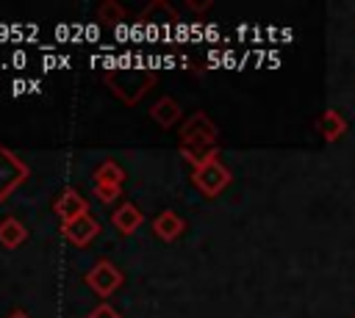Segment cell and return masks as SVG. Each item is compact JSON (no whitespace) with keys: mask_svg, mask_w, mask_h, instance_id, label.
<instances>
[{"mask_svg":"<svg viewBox=\"0 0 355 318\" xmlns=\"http://www.w3.org/2000/svg\"><path fill=\"white\" fill-rule=\"evenodd\" d=\"M180 138H183V155H186V160L194 169L202 166V163H208L211 158H219V149H216V124L202 111H197L183 124Z\"/></svg>","mask_w":355,"mask_h":318,"instance_id":"6da1fadb","label":"cell"},{"mask_svg":"<svg viewBox=\"0 0 355 318\" xmlns=\"http://www.w3.org/2000/svg\"><path fill=\"white\" fill-rule=\"evenodd\" d=\"M230 171H227V166L219 160V158H211L208 163H202V166H197L194 169V185L205 194V196H219L227 185H230Z\"/></svg>","mask_w":355,"mask_h":318,"instance_id":"7a4b0ae2","label":"cell"},{"mask_svg":"<svg viewBox=\"0 0 355 318\" xmlns=\"http://www.w3.org/2000/svg\"><path fill=\"white\" fill-rule=\"evenodd\" d=\"M28 177V166L6 147H0V202H6V196L19 185L25 183Z\"/></svg>","mask_w":355,"mask_h":318,"instance_id":"3957f363","label":"cell"},{"mask_svg":"<svg viewBox=\"0 0 355 318\" xmlns=\"http://www.w3.org/2000/svg\"><path fill=\"white\" fill-rule=\"evenodd\" d=\"M122 271L111 263V260H97L94 268L86 274V285L97 293V296H111L119 285H122Z\"/></svg>","mask_w":355,"mask_h":318,"instance_id":"277c9868","label":"cell"},{"mask_svg":"<svg viewBox=\"0 0 355 318\" xmlns=\"http://www.w3.org/2000/svg\"><path fill=\"white\" fill-rule=\"evenodd\" d=\"M61 232H64V238H67L69 243L86 246V243L100 232V221H97L92 213H86V216H80V218H75V221H64V224H61Z\"/></svg>","mask_w":355,"mask_h":318,"instance_id":"5b68a950","label":"cell"},{"mask_svg":"<svg viewBox=\"0 0 355 318\" xmlns=\"http://www.w3.org/2000/svg\"><path fill=\"white\" fill-rule=\"evenodd\" d=\"M53 210L61 216V221H75V218H80V216L89 213V202H86L75 188H67V191L55 199Z\"/></svg>","mask_w":355,"mask_h":318,"instance_id":"8992f818","label":"cell"},{"mask_svg":"<svg viewBox=\"0 0 355 318\" xmlns=\"http://www.w3.org/2000/svg\"><path fill=\"white\" fill-rule=\"evenodd\" d=\"M316 127H319V135H322V141H324V144H336V141H338V138H344V135H347V130H349L347 119H344L336 108H327V111L319 116Z\"/></svg>","mask_w":355,"mask_h":318,"instance_id":"52a82bcc","label":"cell"},{"mask_svg":"<svg viewBox=\"0 0 355 318\" xmlns=\"http://www.w3.org/2000/svg\"><path fill=\"white\" fill-rule=\"evenodd\" d=\"M183 230H186V221H183L175 210H164V213H158L155 221H153V232H155L161 241H175L178 235H183Z\"/></svg>","mask_w":355,"mask_h":318,"instance_id":"ba28073f","label":"cell"},{"mask_svg":"<svg viewBox=\"0 0 355 318\" xmlns=\"http://www.w3.org/2000/svg\"><path fill=\"white\" fill-rule=\"evenodd\" d=\"M141 221H144V216H141V210H139L133 202H122V205L114 210V224H116V230L125 232V235L136 232Z\"/></svg>","mask_w":355,"mask_h":318,"instance_id":"9c48e42d","label":"cell"},{"mask_svg":"<svg viewBox=\"0 0 355 318\" xmlns=\"http://www.w3.org/2000/svg\"><path fill=\"white\" fill-rule=\"evenodd\" d=\"M25 241H28V230H25V224H22L19 218L8 216V218L0 221V243H3L6 249H17V246H22Z\"/></svg>","mask_w":355,"mask_h":318,"instance_id":"30bf717a","label":"cell"},{"mask_svg":"<svg viewBox=\"0 0 355 318\" xmlns=\"http://www.w3.org/2000/svg\"><path fill=\"white\" fill-rule=\"evenodd\" d=\"M150 116H153L155 124H161V127H172V124L180 119V105H178L172 97H161V100L150 108Z\"/></svg>","mask_w":355,"mask_h":318,"instance_id":"8fae6325","label":"cell"},{"mask_svg":"<svg viewBox=\"0 0 355 318\" xmlns=\"http://www.w3.org/2000/svg\"><path fill=\"white\" fill-rule=\"evenodd\" d=\"M94 183H105V185H119L122 188V183H125V171H122V166L119 163H114V160H103L97 169H94Z\"/></svg>","mask_w":355,"mask_h":318,"instance_id":"7c38bea8","label":"cell"},{"mask_svg":"<svg viewBox=\"0 0 355 318\" xmlns=\"http://www.w3.org/2000/svg\"><path fill=\"white\" fill-rule=\"evenodd\" d=\"M97 17H100L103 22H122V19H125V8H122L119 3H114V0H105V3L97 8Z\"/></svg>","mask_w":355,"mask_h":318,"instance_id":"4fadbf2b","label":"cell"},{"mask_svg":"<svg viewBox=\"0 0 355 318\" xmlns=\"http://www.w3.org/2000/svg\"><path fill=\"white\" fill-rule=\"evenodd\" d=\"M119 194H122V188H119V185L94 183V196H97L100 202H114V199H119Z\"/></svg>","mask_w":355,"mask_h":318,"instance_id":"5bb4252c","label":"cell"},{"mask_svg":"<svg viewBox=\"0 0 355 318\" xmlns=\"http://www.w3.org/2000/svg\"><path fill=\"white\" fill-rule=\"evenodd\" d=\"M89 318H119V315H116L111 307H105V304H103V307H97V310H94V315H89Z\"/></svg>","mask_w":355,"mask_h":318,"instance_id":"9a60e30c","label":"cell"},{"mask_svg":"<svg viewBox=\"0 0 355 318\" xmlns=\"http://www.w3.org/2000/svg\"><path fill=\"white\" fill-rule=\"evenodd\" d=\"M189 6H191L194 11H205V8H211V3H194V0H189Z\"/></svg>","mask_w":355,"mask_h":318,"instance_id":"2e32d148","label":"cell"},{"mask_svg":"<svg viewBox=\"0 0 355 318\" xmlns=\"http://www.w3.org/2000/svg\"><path fill=\"white\" fill-rule=\"evenodd\" d=\"M8 318H28V315H25V312H22V310H17V312H11V315H8Z\"/></svg>","mask_w":355,"mask_h":318,"instance_id":"e0dca14e","label":"cell"},{"mask_svg":"<svg viewBox=\"0 0 355 318\" xmlns=\"http://www.w3.org/2000/svg\"><path fill=\"white\" fill-rule=\"evenodd\" d=\"M352 318H355V315H352Z\"/></svg>","mask_w":355,"mask_h":318,"instance_id":"ac0fdd59","label":"cell"}]
</instances>
